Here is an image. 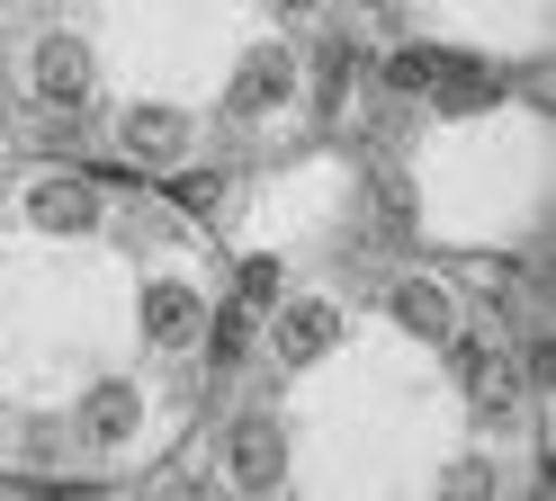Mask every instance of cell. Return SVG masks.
<instances>
[{"label": "cell", "mask_w": 556, "mask_h": 501, "mask_svg": "<svg viewBox=\"0 0 556 501\" xmlns=\"http://www.w3.org/2000/svg\"><path fill=\"white\" fill-rule=\"evenodd\" d=\"M27 206H37L46 224H90V189H73V179H46V189L27 197Z\"/></svg>", "instance_id": "obj_10"}, {"label": "cell", "mask_w": 556, "mask_h": 501, "mask_svg": "<svg viewBox=\"0 0 556 501\" xmlns=\"http://www.w3.org/2000/svg\"><path fill=\"white\" fill-rule=\"evenodd\" d=\"M27 81H37L46 107H81V90H90V54H81V36H37V54H27Z\"/></svg>", "instance_id": "obj_1"}, {"label": "cell", "mask_w": 556, "mask_h": 501, "mask_svg": "<svg viewBox=\"0 0 556 501\" xmlns=\"http://www.w3.org/2000/svg\"><path fill=\"white\" fill-rule=\"evenodd\" d=\"M431 90H440L448 117H467V107H494V90H503V81H494L484 63H440V81H431Z\"/></svg>", "instance_id": "obj_5"}, {"label": "cell", "mask_w": 556, "mask_h": 501, "mask_svg": "<svg viewBox=\"0 0 556 501\" xmlns=\"http://www.w3.org/2000/svg\"><path fill=\"white\" fill-rule=\"evenodd\" d=\"M170 197H180V206H198V215H206V206H216L225 189H216V170H189V179H170Z\"/></svg>", "instance_id": "obj_14"}, {"label": "cell", "mask_w": 556, "mask_h": 501, "mask_svg": "<svg viewBox=\"0 0 556 501\" xmlns=\"http://www.w3.org/2000/svg\"><path fill=\"white\" fill-rule=\"evenodd\" d=\"M288 81H296V72H288V54H278V46H261L252 63L233 72V107H242V117H269V107L288 99Z\"/></svg>", "instance_id": "obj_4"}, {"label": "cell", "mask_w": 556, "mask_h": 501, "mask_svg": "<svg viewBox=\"0 0 556 501\" xmlns=\"http://www.w3.org/2000/svg\"><path fill=\"white\" fill-rule=\"evenodd\" d=\"M278 10H315V0H278Z\"/></svg>", "instance_id": "obj_16"}, {"label": "cell", "mask_w": 556, "mask_h": 501, "mask_svg": "<svg viewBox=\"0 0 556 501\" xmlns=\"http://www.w3.org/2000/svg\"><path fill=\"white\" fill-rule=\"evenodd\" d=\"M332 332H341V313H332V305H288V332H278V349L305 368L315 349H332Z\"/></svg>", "instance_id": "obj_8"}, {"label": "cell", "mask_w": 556, "mask_h": 501, "mask_svg": "<svg viewBox=\"0 0 556 501\" xmlns=\"http://www.w3.org/2000/svg\"><path fill=\"white\" fill-rule=\"evenodd\" d=\"M135 412H144V403H135V385H99L90 412H81V429L109 448V439H135Z\"/></svg>", "instance_id": "obj_6"}, {"label": "cell", "mask_w": 556, "mask_h": 501, "mask_svg": "<svg viewBox=\"0 0 556 501\" xmlns=\"http://www.w3.org/2000/svg\"><path fill=\"white\" fill-rule=\"evenodd\" d=\"M126 143H135V153H180V143H189V117H170V107H135V117H126Z\"/></svg>", "instance_id": "obj_9"}, {"label": "cell", "mask_w": 556, "mask_h": 501, "mask_svg": "<svg viewBox=\"0 0 556 501\" xmlns=\"http://www.w3.org/2000/svg\"><path fill=\"white\" fill-rule=\"evenodd\" d=\"M269 296H278V269L252 260V269H242V305H269Z\"/></svg>", "instance_id": "obj_15"}, {"label": "cell", "mask_w": 556, "mask_h": 501, "mask_svg": "<svg viewBox=\"0 0 556 501\" xmlns=\"http://www.w3.org/2000/svg\"><path fill=\"white\" fill-rule=\"evenodd\" d=\"M206 322H216V332H206V358H216V368H233L242 341H252V305H225V313H206Z\"/></svg>", "instance_id": "obj_11"}, {"label": "cell", "mask_w": 556, "mask_h": 501, "mask_svg": "<svg viewBox=\"0 0 556 501\" xmlns=\"http://www.w3.org/2000/svg\"><path fill=\"white\" fill-rule=\"evenodd\" d=\"M198 332H206V305L189 296V286H170V278H162L153 296H144V341H153V349H189Z\"/></svg>", "instance_id": "obj_2"}, {"label": "cell", "mask_w": 556, "mask_h": 501, "mask_svg": "<svg viewBox=\"0 0 556 501\" xmlns=\"http://www.w3.org/2000/svg\"><path fill=\"white\" fill-rule=\"evenodd\" d=\"M395 313H404V332L440 341V332H448V286H431V278H404V286H395Z\"/></svg>", "instance_id": "obj_7"}, {"label": "cell", "mask_w": 556, "mask_h": 501, "mask_svg": "<svg viewBox=\"0 0 556 501\" xmlns=\"http://www.w3.org/2000/svg\"><path fill=\"white\" fill-rule=\"evenodd\" d=\"M440 81V54H387V90H431Z\"/></svg>", "instance_id": "obj_12"}, {"label": "cell", "mask_w": 556, "mask_h": 501, "mask_svg": "<svg viewBox=\"0 0 556 501\" xmlns=\"http://www.w3.org/2000/svg\"><path fill=\"white\" fill-rule=\"evenodd\" d=\"M278 457H288L278 421H242L233 439H225V465H233V484H278Z\"/></svg>", "instance_id": "obj_3"}, {"label": "cell", "mask_w": 556, "mask_h": 501, "mask_svg": "<svg viewBox=\"0 0 556 501\" xmlns=\"http://www.w3.org/2000/svg\"><path fill=\"white\" fill-rule=\"evenodd\" d=\"M315 90H324V107H341V90H351V46H332L315 63Z\"/></svg>", "instance_id": "obj_13"}]
</instances>
